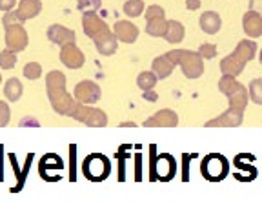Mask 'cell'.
Returning <instances> with one entry per match:
<instances>
[{
  "label": "cell",
  "mask_w": 262,
  "mask_h": 202,
  "mask_svg": "<svg viewBox=\"0 0 262 202\" xmlns=\"http://www.w3.org/2000/svg\"><path fill=\"white\" fill-rule=\"evenodd\" d=\"M9 122V106L6 102H0V128L8 126Z\"/></svg>",
  "instance_id": "cell-29"
},
{
  "label": "cell",
  "mask_w": 262,
  "mask_h": 202,
  "mask_svg": "<svg viewBox=\"0 0 262 202\" xmlns=\"http://www.w3.org/2000/svg\"><path fill=\"white\" fill-rule=\"evenodd\" d=\"M46 87H48V97L53 104V109L58 115H68L73 107V97L68 95L66 91V77L62 71H51L46 77Z\"/></svg>",
  "instance_id": "cell-3"
},
{
  "label": "cell",
  "mask_w": 262,
  "mask_h": 202,
  "mask_svg": "<svg viewBox=\"0 0 262 202\" xmlns=\"http://www.w3.org/2000/svg\"><path fill=\"white\" fill-rule=\"evenodd\" d=\"M42 75V66L38 64V62H29V64H26L24 66V77L29 80H37L40 79Z\"/></svg>",
  "instance_id": "cell-25"
},
{
  "label": "cell",
  "mask_w": 262,
  "mask_h": 202,
  "mask_svg": "<svg viewBox=\"0 0 262 202\" xmlns=\"http://www.w3.org/2000/svg\"><path fill=\"white\" fill-rule=\"evenodd\" d=\"M100 8V0H78V9L82 13H95Z\"/></svg>",
  "instance_id": "cell-27"
},
{
  "label": "cell",
  "mask_w": 262,
  "mask_h": 202,
  "mask_svg": "<svg viewBox=\"0 0 262 202\" xmlns=\"http://www.w3.org/2000/svg\"><path fill=\"white\" fill-rule=\"evenodd\" d=\"M260 64H262V51H260Z\"/></svg>",
  "instance_id": "cell-36"
},
{
  "label": "cell",
  "mask_w": 262,
  "mask_h": 202,
  "mask_svg": "<svg viewBox=\"0 0 262 202\" xmlns=\"http://www.w3.org/2000/svg\"><path fill=\"white\" fill-rule=\"evenodd\" d=\"M15 2L16 0H0V9L2 11H11L15 8Z\"/></svg>",
  "instance_id": "cell-32"
},
{
  "label": "cell",
  "mask_w": 262,
  "mask_h": 202,
  "mask_svg": "<svg viewBox=\"0 0 262 202\" xmlns=\"http://www.w3.org/2000/svg\"><path fill=\"white\" fill-rule=\"evenodd\" d=\"M68 117H73V119L80 120L82 124L91 126V128H104L107 124V117L102 109H97V107L80 102H73V107L70 109Z\"/></svg>",
  "instance_id": "cell-7"
},
{
  "label": "cell",
  "mask_w": 262,
  "mask_h": 202,
  "mask_svg": "<svg viewBox=\"0 0 262 202\" xmlns=\"http://www.w3.org/2000/svg\"><path fill=\"white\" fill-rule=\"evenodd\" d=\"M255 51H257V44L253 40H241L237 46V50L233 51L231 55L224 58L221 62V70L224 75H229V77H237V75L242 73L244 66L251 58L255 57Z\"/></svg>",
  "instance_id": "cell-4"
},
{
  "label": "cell",
  "mask_w": 262,
  "mask_h": 202,
  "mask_svg": "<svg viewBox=\"0 0 262 202\" xmlns=\"http://www.w3.org/2000/svg\"><path fill=\"white\" fill-rule=\"evenodd\" d=\"M110 171H111L110 161H107V157L100 155V153H93V155H90V157L84 161V173L93 182L106 181Z\"/></svg>",
  "instance_id": "cell-8"
},
{
  "label": "cell",
  "mask_w": 262,
  "mask_h": 202,
  "mask_svg": "<svg viewBox=\"0 0 262 202\" xmlns=\"http://www.w3.org/2000/svg\"><path fill=\"white\" fill-rule=\"evenodd\" d=\"M6 46H8V50L15 51V53L26 50V46H28V33L22 28V24L6 26Z\"/></svg>",
  "instance_id": "cell-10"
},
{
  "label": "cell",
  "mask_w": 262,
  "mask_h": 202,
  "mask_svg": "<svg viewBox=\"0 0 262 202\" xmlns=\"http://www.w3.org/2000/svg\"><path fill=\"white\" fill-rule=\"evenodd\" d=\"M164 38L169 44H180L182 38H184V26L180 24L179 20H168V29H166Z\"/></svg>",
  "instance_id": "cell-18"
},
{
  "label": "cell",
  "mask_w": 262,
  "mask_h": 202,
  "mask_svg": "<svg viewBox=\"0 0 262 202\" xmlns=\"http://www.w3.org/2000/svg\"><path fill=\"white\" fill-rule=\"evenodd\" d=\"M250 9L251 11L262 13V0H250Z\"/></svg>",
  "instance_id": "cell-34"
},
{
  "label": "cell",
  "mask_w": 262,
  "mask_h": 202,
  "mask_svg": "<svg viewBox=\"0 0 262 202\" xmlns=\"http://www.w3.org/2000/svg\"><path fill=\"white\" fill-rule=\"evenodd\" d=\"M201 171L204 175L206 181L209 182H221L228 177L229 173V162L224 155L219 153H209L206 155L204 161L201 164Z\"/></svg>",
  "instance_id": "cell-6"
},
{
  "label": "cell",
  "mask_w": 262,
  "mask_h": 202,
  "mask_svg": "<svg viewBox=\"0 0 262 202\" xmlns=\"http://www.w3.org/2000/svg\"><path fill=\"white\" fill-rule=\"evenodd\" d=\"M179 124V117H177L175 111L171 109H162V111L155 113L151 119H147L144 122L146 128H159V126H164V128H173Z\"/></svg>",
  "instance_id": "cell-13"
},
{
  "label": "cell",
  "mask_w": 262,
  "mask_h": 202,
  "mask_svg": "<svg viewBox=\"0 0 262 202\" xmlns=\"http://www.w3.org/2000/svg\"><path fill=\"white\" fill-rule=\"evenodd\" d=\"M48 38L53 44L64 46L70 44V42H75V31H71V29L64 28L60 24H53L48 28Z\"/></svg>",
  "instance_id": "cell-15"
},
{
  "label": "cell",
  "mask_w": 262,
  "mask_h": 202,
  "mask_svg": "<svg viewBox=\"0 0 262 202\" xmlns=\"http://www.w3.org/2000/svg\"><path fill=\"white\" fill-rule=\"evenodd\" d=\"M20 18H18V15L13 11H8V15L4 17V26H9V24H20Z\"/></svg>",
  "instance_id": "cell-31"
},
{
  "label": "cell",
  "mask_w": 262,
  "mask_h": 202,
  "mask_svg": "<svg viewBox=\"0 0 262 202\" xmlns=\"http://www.w3.org/2000/svg\"><path fill=\"white\" fill-rule=\"evenodd\" d=\"M155 17H164V9L160 6H149L146 9V20L149 18H155Z\"/></svg>",
  "instance_id": "cell-30"
},
{
  "label": "cell",
  "mask_w": 262,
  "mask_h": 202,
  "mask_svg": "<svg viewBox=\"0 0 262 202\" xmlns=\"http://www.w3.org/2000/svg\"><path fill=\"white\" fill-rule=\"evenodd\" d=\"M186 8L189 11H195V9L201 8V0H186Z\"/></svg>",
  "instance_id": "cell-35"
},
{
  "label": "cell",
  "mask_w": 262,
  "mask_h": 202,
  "mask_svg": "<svg viewBox=\"0 0 262 202\" xmlns=\"http://www.w3.org/2000/svg\"><path fill=\"white\" fill-rule=\"evenodd\" d=\"M144 11V2L142 0H127L126 4H124V13H126V17H140Z\"/></svg>",
  "instance_id": "cell-23"
},
{
  "label": "cell",
  "mask_w": 262,
  "mask_h": 202,
  "mask_svg": "<svg viewBox=\"0 0 262 202\" xmlns=\"http://www.w3.org/2000/svg\"><path fill=\"white\" fill-rule=\"evenodd\" d=\"M166 29H168V20H166V17H155L147 20L146 33L151 35V37H164V35H166Z\"/></svg>",
  "instance_id": "cell-20"
},
{
  "label": "cell",
  "mask_w": 262,
  "mask_h": 202,
  "mask_svg": "<svg viewBox=\"0 0 262 202\" xmlns=\"http://www.w3.org/2000/svg\"><path fill=\"white\" fill-rule=\"evenodd\" d=\"M113 33L117 37V40L131 44V42H135L137 37H139V28L135 24H131L129 20H119L115 22Z\"/></svg>",
  "instance_id": "cell-12"
},
{
  "label": "cell",
  "mask_w": 262,
  "mask_h": 202,
  "mask_svg": "<svg viewBox=\"0 0 262 202\" xmlns=\"http://www.w3.org/2000/svg\"><path fill=\"white\" fill-rule=\"evenodd\" d=\"M100 95H102V91H100L98 84L93 82V80H82L75 87V99L80 104H88V106L97 104L100 100Z\"/></svg>",
  "instance_id": "cell-9"
},
{
  "label": "cell",
  "mask_w": 262,
  "mask_h": 202,
  "mask_svg": "<svg viewBox=\"0 0 262 202\" xmlns=\"http://www.w3.org/2000/svg\"><path fill=\"white\" fill-rule=\"evenodd\" d=\"M0 80H2V77H0Z\"/></svg>",
  "instance_id": "cell-37"
},
{
  "label": "cell",
  "mask_w": 262,
  "mask_h": 202,
  "mask_svg": "<svg viewBox=\"0 0 262 202\" xmlns=\"http://www.w3.org/2000/svg\"><path fill=\"white\" fill-rule=\"evenodd\" d=\"M199 24H201L202 31L208 35H215L219 33V29H221L222 26V18L219 13L215 11H204L201 15V20H199Z\"/></svg>",
  "instance_id": "cell-16"
},
{
  "label": "cell",
  "mask_w": 262,
  "mask_h": 202,
  "mask_svg": "<svg viewBox=\"0 0 262 202\" xmlns=\"http://www.w3.org/2000/svg\"><path fill=\"white\" fill-rule=\"evenodd\" d=\"M166 57L171 60V64H179L184 71L188 79H199L204 73V58L195 51H186V50H173L166 53Z\"/></svg>",
  "instance_id": "cell-5"
},
{
  "label": "cell",
  "mask_w": 262,
  "mask_h": 202,
  "mask_svg": "<svg viewBox=\"0 0 262 202\" xmlns=\"http://www.w3.org/2000/svg\"><path fill=\"white\" fill-rule=\"evenodd\" d=\"M199 55H201L202 58H213L217 55V48L213 44H202L201 48H199Z\"/></svg>",
  "instance_id": "cell-28"
},
{
  "label": "cell",
  "mask_w": 262,
  "mask_h": 202,
  "mask_svg": "<svg viewBox=\"0 0 262 202\" xmlns=\"http://www.w3.org/2000/svg\"><path fill=\"white\" fill-rule=\"evenodd\" d=\"M82 26H84V33L90 38H93L98 53L113 55L117 51V37H115V33L110 29V26L98 17V15H95V13H84Z\"/></svg>",
  "instance_id": "cell-2"
},
{
  "label": "cell",
  "mask_w": 262,
  "mask_h": 202,
  "mask_svg": "<svg viewBox=\"0 0 262 202\" xmlns=\"http://www.w3.org/2000/svg\"><path fill=\"white\" fill-rule=\"evenodd\" d=\"M137 84H139L140 89H153L157 84V75L153 71H142L139 75V79H137Z\"/></svg>",
  "instance_id": "cell-22"
},
{
  "label": "cell",
  "mask_w": 262,
  "mask_h": 202,
  "mask_svg": "<svg viewBox=\"0 0 262 202\" xmlns=\"http://www.w3.org/2000/svg\"><path fill=\"white\" fill-rule=\"evenodd\" d=\"M242 26H244V31L248 37L257 38L262 35V17L260 13L257 11H246L244 17H242Z\"/></svg>",
  "instance_id": "cell-14"
},
{
  "label": "cell",
  "mask_w": 262,
  "mask_h": 202,
  "mask_svg": "<svg viewBox=\"0 0 262 202\" xmlns=\"http://www.w3.org/2000/svg\"><path fill=\"white\" fill-rule=\"evenodd\" d=\"M40 9H42L40 0H20L16 15H18V18L24 22V20H29V18L37 17L38 13H40Z\"/></svg>",
  "instance_id": "cell-17"
},
{
  "label": "cell",
  "mask_w": 262,
  "mask_h": 202,
  "mask_svg": "<svg viewBox=\"0 0 262 202\" xmlns=\"http://www.w3.org/2000/svg\"><path fill=\"white\" fill-rule=\"evenodd\" d=\"M16 64V55L11 50H4L0 51V68L2 70H11Z\"/></svg>",
  "instance_id": "cell-24"
},
{
  "label": "cell",
  "mask_w": 262,
  "mask_h": 202,
  "mask_svg": "<svg viewBox=\"0 0 262 202\" xmlns=\"http://www.w3.org/2000/svg\"><path fill=\"white\" fill-rule=\"evenodd\" d=\"M60 60L64 66L71 68V70H78V68L84 66V53L78 50L75 42H70V44H64L60 50Z\"/></svg>",
  "instance_id": "cell-11"
},
{
  "label": "cell",
  "mask_w": 262,
  "mask_h": 202,
  "mask_svg": "<svg viewBox=\"0 0 262 202\" xmlns=\"http://www.w3.org/2000/svg\"><path fill=\"white\" fill-rule=\"evenodd\" d=\"M250 97L255 104H262V80L260 79H255L250 82Z\"/></svg>",
  "instance_id": "cell-26"
},
{
  "label": "cell",
  "mask_w": 262,
  "mask_h": 202,
  "mask_svg": "<svg viewBox=\"0 0 262 202\" xmlns=\"http://www.w3.org/2000/svg\"><path fill=\"white\" fill-rule=\"evenodd\" d=\"M219 87L229 99V109L215 120H209L206 126L208 128L211 126H241L246 104H248V89L241 82H237L235 77H229V75H222V79L219 80Z\"/></svg>",
  "instance_id": "cell-1"
},
{
  "label": "cell",
  "mask_w": 262,
  "mask_h": 202,
  "mask_svg": "<svg viewBox=\"0 0 262 202\" xmlns=\"http://www.w3.org/2000/svg\"><path fill=\"white\" fill-rule=\"evenodd\" d=\"M142 97H144L146 100H149V102H155V100L159 99V97H157V93H155L153 89H146V91L142 93Z\"/></svg>",
  "instance_id": "cell-33"
},
{
  "label": "cell",
  "mask_w": 262,
  "mask_h": 202,
  "mask_svg": "<svg viewBox=\"0 0 262 202\" xmlns=\"http://www.w3.org/2000/svg\"><path fill=\"white\" fill-rule=\"evenodd\" d=\"M173 71V64L166 55L162 57H157L153 60V73L157 75V79H168Z\"/></svg>",
  "instance_id": "cell-19"
},
{
  "label": "cell",
  "mask_w": 262,
  "mask_h": 202,
  "mask_svg": "<svg viewBox=\"0 0 262 202\" xmlns=\"http://www.w3.org/2000/svg\"><path fill=\"white\" fill-rule=\"evenodd\" d=\"M4 95L8 100H11V102H16V100L22 97V84L18 79H9L8 82H6V87H4Z\"/></svg>",
  "instance_id": "cell-21"
}]
</instances>
